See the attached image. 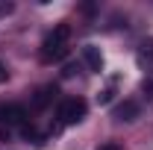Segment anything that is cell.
I'll use <instances>...</instances> for the list:
<instances>
[{
	"label": "cell",
	"instance_id": "2",
	"mask_svg": "<svg viewBox=\"0 0 153 150\" xmlns=\"http://www.w3.org/2000/svg\"><path fill=\"white\" fill-rule=\"evenodd\" d=\"M85 112H88V103L82 97H65L56 109V118L62 127H74V124H79L85 118Z\"/></svg>",
	"mask_w": 153,
	"mask_h": 150
},
{
	"label": "cell",
	"instance_id": "11",
	"mask_svg": "<svg viewBox=\"0 0 153 150\" xmlns=\"http://www.w3.org/2000/svg\"><path fill=\"white\" fill-rule=\"evenodd\" d=\"M144 91L153 94V76H147V79H144Z\"/></svg>",
	"mask_w": 153,
	"mask_h": 150
},
{
	"label": "cell",
	"instance_id": "7",
	"mask_svg": "<svg viewBox=\"0 0 153 150\" xmlns=\"http://www.w3.org/2000/svg\"><path fill=\"white\" fill-rule=\"evenodd\" d=\"M112 94H115V88H112V85H109L106 91H100V94H97V103H100V106H106V103L112 100Z\"/></svg>",
	"mask_w": 153,
	"mask_h": 150
},
{
	"label": "cell",
	"instance_id": "3",
	"mask_svg": "<svg viewBox=\"0 0 153 150\" xmlns=\"http://www.w3.org/2000/svg\"><path fill=\"white\" fill-rule=\"evenodd\" d=\"M0 124L3 127H27V109L18 103H9L0 109Z\"/></svg>",
	"mask_w": 153,
	"mask_h": 150
},
{
	"label": "cell",
	"instance_id": "10",
	"mask_svg": "<svg viewBox=\"0 0 153 150\" xmlns=\"http://www.w3.org/2000/svg\"><path fill=\"white\" fill-rule=\"evenodd\" d=\"M6 79H9V71H6V65L0 62V82H6Z\"/></svg>",
	"mask_w": 153,
	"mask_h": 150
},
{
	"label": "cell",
	"instance_id": "8",
	"mask_svg": "<svg viewBox=\"0 0 153 150\" xmlns=\"http://www.w3.org/2000/svg\"><path fill=\"white\" fill-rule=\"evenodd\" d=\"M12 9H15L12 3H3V0H0V18H6V15H12Z\"/></svg>",
	"mask_w": 153,
	"mask_h": 150
},
{
	"label": "cell",
	"instance_id": "9",
	"mask_svg": "<svg viewBox=\"0 0 153 150\" xmlns=\"http://www.w3.org/2000/svg\"><path fill=\"white\" fill-rule=\"evenodd\" d=\"M97 150H121V144L118 141H106V144H100Z\"/></svg>",
	"mask_w": 153,
	"mask_h": 150
},
{
	"label": "cell",
	"instance_id": "6",
	"mask_svg": "<svg viewBox=\"0 0 153 150\" xmlns=\"http://www.w3.org/2000/svg\"><path fill=\"white\" fill-rule=\"evenodd\" d=\"M82 59H85V65H88L94 74H100V71H103V53H100V47L85 44V47H82Z\"/></svg>",
	"mask_w": 153,
	"mask_h": 150
},
{
	"label": "cell",
	"instance_id": "1",
	"mask_svg": "<svg viewBox=\"0 0 153 150\" xmlns=\"http://www.w3.org/2000/svg\"><path fill=\"white\" fill-rule=\"evenodd\" d=\"M68 36H71L68 24L53 27V33L41 41V62H59V59L68 56Z\"/></svg>",
	"mask_w": 153,
	"mask_h": 150
},
{
	"label": "cell",
	"instance_id": "5",
	"mask_svg": "<svg viewBox=\"0 0 153 150\" xmlns=\"http://www.w3.org/2000/svg\"><path fill=\"white\" fill-rule=\"evenodd\" d=\"M56 94H59V88L53 82H50V85H41L36 91V97H33V106H36V109H47V106L56 100Z\"/></svg>",
	"mask_w": 153,
	"mask_h": 150
},
{
	"label": "cell",
	"instance_id": "4",
	"mask_svg": "<svg viewBox=\"0 0 153 150\" xmlns=\"http://www.w3.org/2000/svg\"><path fill=\"white\" fill-rule=\"evenodd\" d=\"M112 118L118 121V124H133L135 118H138V103L135 100H124V103H118L115 106Z\"/></svg>",
	"mask_w": 153,
	"mask_h": 150
}]
</instances>
